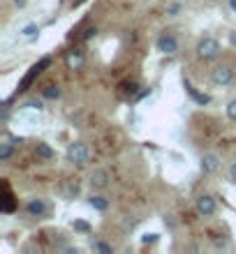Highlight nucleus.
<instances>
[{"mask_svg":"<svg viewBox=\"0 0 236 254\" xmlns=\"http://www.w3.org/2000/svg\"><path fill=\"white\" fill-rule=\"evenodd\" d=\"M195 51L199 61H216L218 56L223 54V47H220V42L216 37H202V40L197 42Z\"/></svg>","mask_w":236,"mask_h":254,"instance_id":"obj_1","label":"nucleus"},{"mask_svg":"<svg viewBox=\"0 0 236 254\" xmlns=\"http://www.w3.org/2000/svg\"><path fill=\"white\" fill-rule=\"evenodd\" d=\"M88 160H90V148H88V143L75 141V143L68 146V162L77 164V167H83Z\"/></svg>","mask_w":236,"mask_h":254,"instance_id":"obj_2","label":"nucleus"},{"mask_svg":"<svg viewBox=\"0 0 236 254\" xmlns=\"http://www.w3.org/2000/svg\"><path fill=\"white\" fill-rule=\"evenodd\" d=\"M211 81L216 83V86H230L232 81H234V69L230 65H216L211 69Z\"/></svg>","mask_w":236,"mask_h":254,"instance_id":"obj_3","label":"nucleus"},{"mask_svg":"<svg viewBox=\"0 0 236 254\" xmlns=\"http://www.w3.org/2000/svg\"><path fill=\"white\" fill-rule=\"evenodd\" d=\"M195 210H197L199 217H211V215H216L218 203H216V199H213L211 194H202V196L197 199V203H195Z\"/></svg>","mask_w":236,"mask_h":254,"instance_id":"obj_4","label":"nucleus"},{"mask_svg":"<svg viewBox=\"0 0 236 254\" xmlns=\"http://www.w3.org/2000/svg\"><path fill=\"white\" fill-rule=\"evenodd\" d=\"M51 65V58H42L40 63H35L33 67H30V72L26 74V76H23V81H21V86H19V93H23V90H26L28 86H30V83H33L35 81V76H40L42 72H44V67H49Z\"/></svg>","mask_w":236,"mask_h":254,"instance_id":"obj_5","label":"nucleus"},{"mask_svg":"<svg viewBox=\"0 0 236 254\" xmlns=\"http://www.w3.org/2000/svg\"><path fill=\"white\" fill-rule=\"evenodd\" d=\"M157 51L164 56H174L176 51H178V40H176L174 35H162L160 40H157Z\"/></svg>","mask_w":236,"mask_h":254,"instance_id":"obj_6","label":"nucleus"},{"mask_svg":"<svg viewBox=\"0 0 236 254\" xmlns=\"http://www.w3.org/2000/svg\"><path fill=\"white\" fill-rule=\"evenodd\" d=\"M199 164H202V171H204V174H216L223 162H220V157H218L216 153H206L202 157V162H199Z\"/></svg>","mask_w":236,"mask_h":254,"instance_id":"obj_7","label":"nucleus"},{"mask_svg":"<svg viewBox=\"0 0 236 254\" xmlns=\"http://www.w3.org/2000/svg\"><path fill=\"white\" fill-rule=\"evenodd\" d=\"M109 181H111V176H109L107 169H95L93 174H90V185L97 190L109 188Z\"/></svg>","mask_w":236,"mask_h":254,"instance_id":"obj_8","label":"nucleus"},{"mask_svg":"<svg viewBox=\"0 0 236 254\" xmlns=\"http://www.w3.org/2000/svg\"><path fill=\"white\" fill-rule=\"evenodd\" d=\"M26 213L30 215V217H42V215L47 213V203H44V199H30L26 203Z\"/></svg>","mask_w":236,"mask_h":254,"instance_id":"obj_9","label":"nucleus"},{"mask_svg":"<svg viewBox=\"0 0 236 254\" xmlns=\"http://www.w3.org/2000/svg\"><path fill=\"white\" fill-rule=\"evenodd\" d=\"M65 65H68V69H81V67L86 65V58H83L81 51H68V56H65Z\"/></svg>","mask_w":236,"mask_h":254,"instance_id":"obj_10","label":"nucleus"},{"mask_svg":"<svg viewBox=\"0 0 236 254\" xmlns=\"http://www.w3.org/2000/svg\"><path fill=\"white\" fill-rule=\"evenodd\" d=\"M35 155L40 157V160H54V148L44 143V141H37V146H35Z\"/></svg>","mask_w":236,"mask_h":254,"instance_id":"obj_11","label":"nucleus"},{"mask_svg":"<svg viewBox=\"0 0 236 254\" xmlns=\"http://www.w3.org/2000/svg\"><path fill=\"white\" fill-rule=\"evenodd\" d=\"M12 155H14V141L9 136H5L2 143H0V162H7Z\"/></svg>","mask_w":236,"mask_h":254,"instance_id":"obj_12","label":"nucleus"},{"mask_svg":"<svg viewBox=\"0 0 236 254\" xmlns=\"http://www.w3.org/2000/svg\"><path fill=\"white\" fill-rule=\"evenodd\" d=\"M185 88H188L190 97H192V100H195L197 104H209V102H211V97H209V95H202V93H197V90H195V88H192V86H190L188 81H185Z\"/></svg>","mask_w":236,"mask_h":254,"instance_id":"obj_13","label":"nucleus"},{"mask_svg":"<svg viewBox=\"0 0 236 254\" xmlns=\"http://www.w3.org/2000/svg\"><path fill=\"white\" fill-rule=\"evenodd\" d=\"M42 97H47V100H58V97H61V88L54 86V83H49V86H44V90H42Z\"/></svg>","mask_w":236,"mask_h":254,"instance_id":"obj_14","label":"nucleus"},{"mask_svg":"<svg viewBox=\"0 0 236 254\" xmlns=\"http://www.w3.org/2000/svg\"><path fill=\"white\" fill-rule=\"evenodd\" d=\"M90 250H93V252H102V254H111V252H114V248H111L109 243H104V241H93V243H90Z\"/></svg>","mask_w":236,"mask_h":254,"instance_id":"obj_15","label":"nucleus"},{"mask_svg":"<svg viewBox=\"0 0 236 254\" xmlns=\"http://www.w3.org/2000/svg\"><path fill=\"white\" fill-rule=\"evenodd\" d=\"M88 203H90L95 210H107V208H109V201L104 199V196H90V199H88Z\"/></svg>","mask_w":236,"mask_h":254,"instance_id":"obj_16","label":"nucleus"},{"mask_svg":"<svg viewBox=\"0 0 236 254\" xmlns=\"http://www.w3.org/2000/svg\"><path fill=\"white\" fill-rule=\"evenodd\" d=\"M227 118L236 123V100H232L230 104H227Z\"/></svg>","mask_w":236,"mask_h":254,"instance_id":"obj_17","label":"nucleus"},{"mask_svg":"<svg viewBox=\"0 0 236 254\" xmlns=\"http://www.w3.org/2000/svg\"><path fill=\"white\" fill-rule=\"evenodd\" d=\"M37 33H40V28L35 26V23H30V26L23 28V35H26V37H35Z\"/></svg>","mask_w":236,"mask_h":254,"instance_id":"obj_18","label":"nucleus"},{"mask_svg":"<svg viewBox=\"0 0 236 254\" xmlns=\"http://www.w3.org/2000/svg\"><path fill=\"white\" fill-rule=\"evenodd\" d=\"M230 181L236 185V162H234V164H232V167H230Z\"/></svg>","mask_w":236,"mask_h":254,"instance_id":"obj_19","label":"nucleus"},{"mask_svg":"<svg viewBox=\"0 0 236 254\" xmlns=\"http://www.w3.org/2000/svg\"><path fill=\"white\" fill-rule=\"evenodd\" d=\"M75 229H79V231H88V224L86 222H75Z\"/></svg>","mask_w":236,"mask_h":254,"instance_id":"obj_20","label":"nucleus"},{"mask_svg":"<svg viewBox=\"0 0 236 254\" xmlns=\"http://www.w3.org/2000/svg\"><path fill=\"white\" fill-rule=\"evenodd\" d=\"M28 107H33V109H42V102H40V100H30V102H28Z\"/></svg>","mask_w":236,"mask_h":254,"instance_id":"obj_21","label":"nucleus"},{"mask_svg":"<svg viewBox=\"0 0 236 254\" xmlns=\"http://www.w3.org/2000/svg\"><path fill=\"white\" fill-rule=\"evenodd\" d=\"M90 37H95V28H88L86 35H83V40H90Z\"/></svg>","mask_w":236,"mask_h":254,"instance_id":"obj_22","label":"nucleus"},{"mask_svg":"<svg viewBox=\"0 0 236 254\" xmlns=\"http://www.w3.org/2000/svg\"><path fill=\"white\" fill-rule=\"evenodd\" d=\"M157 241V234H151V236H144V243H153Z\"/></svg>","mask_w":236,"mask_h":254,"instance_id":"obj_23","label":"nucleus"},{"mask_svg":"<svg viewBox=\"0 0 236 254\" xmlns=\"http://www.w3.org/2000/svg\"><path fill=\"white\" fill-rule=\"evenodd\" d=\"M7 118H9V109H7V104L2 107V123H7Z\"/></svg>","mask_w":236,"mask_h":254,"instance_id":"obj_24","label":"nucleus"},{"mask_svg":"<svg viewBox=\"0 0 236 254\" xmlns=\"http://www.w3.org/2000/svg\"><path fill=\"white\" fill-rule=\"evenodd\" d=\"M12 2H14V5H16V7H23V5H26V2H28V0H12Z\"/></svg>","mask_w":236,"mask_h":254,"instance_id":"obj_25","label":"nucleus"},{"mask_svg":"<svg viewBox=\"0 0 236 254\" xmlns=\"http://www.w3.org/2000/svg\"><path fill=\"white\" fill-rule=\"evenodd\" d=\"M230 7H232V12L236 14V0H230Z\"/></svg>","mask_w":236,"mask_h":254,"instance_id":"obj_26","label":"nucleus"}]
</instances>
